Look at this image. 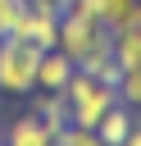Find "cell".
Masks as SVG:
<instances>
[{"instance_id": "6da1fadb", "label": "cell", "mask_w": 141, "mask_h": 146, "mask_svg": "<svg viewBox=\"0 0 141 146\" xmlns=\"http://www.w3.org/2000/svg\"><path fill=\"white\" fill-rule=\"evenodd\" d=\"M64 91H68V110H73V123L77 128H96L105 119V110L118 100V87L105 82V78H96V73H86V68H77Z\"/></svg>"}, {"instance_id": "7a4b0ae2", "label": "cell", "mask_w": 141, "mask_h": 146, "mask_svg": "<svg viewBox=\"0 0 141 146\" xmlns=\"http://www.w3.org/2000/svg\"><path fill=\"white\" fill-rule=\"evenodd\" d=\"M36 59H41V46H32L27 36H0V91L32 96L36 91Z\"/></svg>"}, {"instance_id": "3957f363", "label": "cell", "mask_w": 141, "mask_h": 146, "mask_svg": "<svg viewBox=\"0 0 141 146\" xmlns=\"http://www.w3.org/2000/svg\"><path fill=\"white\" fill-rule=\"evenodd\" d=\"M100 41H109V27H105L100 18H77V14H64V18H59V50H64L73 64H82Z\"/></svg>"}, {"instance_id": "277c9868", "label": "cell", "mask_w": 141, "mask_h": 146, "mask_svg": "<svg viewBox=\"0 0 141 146\" xmlns=\"http://www.w3.org/2000/svg\"><path fill=\"white\" fill-rule=\"evenodd\" d=\"M55 128L45 119H36L32 110H23L14 123H5V146H55Z\"/></svg>"}, {"instance_id": "5b68a950", "label": "cell", "mask_w": 141, "mask_h": 146, "mask_svg": "<svg viewBox=\"0 0 141 146\" xmlns=\"http://www.w3.org/2000/svg\"><path fill=\"white\" fill-rule=\"evenodd\" d=\"M73 73H77V64H73L59 46H55V50H41V59H36V87H41V91H64Z\"/></svg>"}, {"instance_id": "8992f818", "label": "cell", "mask_w": 141, "mask_h": 146, "mask_svg": "<svg viewBox=\"0 0 141 146\" xmlns=\"http://www.w3.org/2000/svg\"><path fill=\"white\" fill-rule=\"evenodd\" d=\"M27 110H32L36 119H45L55 132L73 123V110H68V91H41V87H36V96H32V105H27Z\"/></svg>"}, {"instance_id": "52a82bcc", "label": "cell", "mask_w": 141, "mask_h": 146, "mask_svg": "<svg viewBox=\"0 0 141 146\" xmlns=\"http://www.w3.org/2000/svg\"><path fill=\"white\" fill-rule=\"evenodd\" d=\"M136 128V110L132 105H123V100H114L109 110H105V119L96 123V132H100V141L105 146H123V137Z\"/></svg>"}, {"instance_id": "ba28073f", "label": "cell", "mask_w": 141, "mask_h": 146, "mask_svg": "<svg viewBox=\"0 0 141 146\" xmlns=\"http://www.w3.org/2000/svg\"><path fill=\"white\" fill-rule=\"evenodd\" d=\"M136 14V0H96V18L114 32V27H123L127 18Z\"/></svg>"}, {"instance_id": "9c48e42d", "label": "cell", "mask_w": 141, "mask_h": 146, "mask_svg": "<svg viewBox=\"0 0 141 146\" xmlns=\"http://www.w3.org/2000/svg\"><path fill=\"white\" fill-rule=\"evenodd\" d=\"M27 23V0H5L0 5V36H18Z\"/></svg>"}, {"instance_id": "30bf717a", "label": "cell", "mask_w": 141, "mask_h": 146, "mask_svg": "<svg viewBox=\"0 0 141 146\" xmlns=\"http://www.w3.org/2000/svg\"><path fill=\"white\" fill-rule=\"evenodd\" d=\"M118 100L141 110V68H123L118 73Z\"/></svg>"}, {"instance_id": "8fae6325", "label": "cell", "mask_w": 141, "mask_h": 146, "mask_svg": "<svg viewBox=\"0 0 141 146\" xmlns=\"http://www.w3.org/2000/svg\"><path fill=\"white\" fill-rule=\"evenodd\" d=\"M55 146H105V141H100L96 128H77V123H68V128H59Z\"/></svg>"}, {"instance_id": "7c38bea8", "label": "cell", "mask_w": 141, "mask_h": 146, "mask_svg": "<svg viewBox=\"0 0 141 146\" xmlns=\"http://www.w3.org/2000/svg\"><path fill=\"white\" fill-rule=\"evenodd\" d=\"M123 146H141V114H136V128H132V132L123 137Z\"/></svg>"}, {"instance_id": "4fadbf2b", "label": "cell", "mask_w": 141, "mask_h": 146, "mask_svg": "<svg viewBox=\"0 0 141 146\" xmlns=\"http://www.w3.org/2000/svg\"><path fill=\"white\" fill-rule=\"evenodd\" d=\"M127 23H132V27H136V36H141V0H136V14H132Z\"/></svg>"}, {"instance_id": "5bb4252c", "label": "cell", "mask_w": 141, "mask_h": 146, "mask_svg": "<svg viewBox=\"0 0 141 146\" xmlns=\"http://www.w3.org/2000/svg\"><path fill=\"white\" fill-rule=\"evenodd\" d=\"M0 146H5V128H0Z\"/></svg>"}, {"instance_id": "9a60e30c", "label": "cell", "mask_w": 141, "mask_h": 146, "mask_svg": "<svg viewBox=\"0 0 141 146\" xmlns=\"http://www.w3.org/2000/svg\"><path fill=\"white\" fill-rule=\"evenodd\" d=\"M0 110H5V91H0Z\"/></svg>"}, {"instance_id": "2e32d148", "label": "cell", "mask_w": 141, "mask_h": 146, "mask_svg": "<svg viewBox=\"0 0 141 146\" xmlns=\"http://www.w3.org/2000/svg\"><path fill=\"white\" fill-rule=\"evenodd\" d=\"M136 114H141V110H136Z\"/></svg>"}, {"instance_id": "e0dca14e", "label": "cell", "mask_w": 141, "mask_h": 146, "mask_svg": "<svg viewBox=\"0 0 141 146\" xmlns=\"http://www.w3.org/2000/svg\"><path fill=\"white\" fill-rule=\"evenodd\" d=\"M0 5H5V0H0Z\"/></svg>"}]
</instances>
